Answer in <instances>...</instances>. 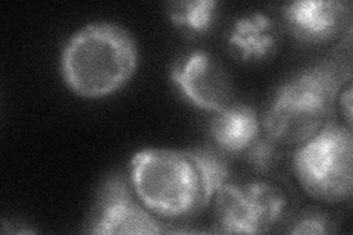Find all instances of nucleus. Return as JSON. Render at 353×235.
I'll use <instances>...</instances> for the list:
<instances>
[{
	"label": "nucleus",
	"mask_w": 353,
	"mask_h": 235,
	"mask_svg": "<svg viewBox=\"0 0 353 235\" xmlns=\"http://www.w3.org/2000/svg\"><path fill=\"white\" fill-rule=\"evenodd\" d=\"M349 70L325 61L294 74L281 84L263 112L261 125L281 147H297L321 131L333 112Z\"/></svg>",
	"instance_id": "f257e3e1"
},
{
	"label": "nucleus",
	"mask_w": 353,
	"mask_h": 235,
	"mask_svg": "<svg viewBox=\"0 0 353 235\" xmlns=\"http://www.w3.org/2000/svg\"><path fill=\"white\" fill-rule=\"evenodd\" d=\"M137 68V44L124 27L94 22L66 41L61 71L77 96L101 99L125 85Z\"/></svg>",
	"instance_id": "f03ea898"
},
{
	"label": "nucleus",
	"mask_w": 353,
	"mask_h": 235,
	"mask_svg": "<svg viewBox=\"0 0 353 235\" xmlns=\"http://www.w3.org/2000/svg\"><path fill=\"white\" fill-rule=\"evenodd\" d=\"M136 196L154 215L181 219L208 206L201 174L189 152L145 149L131 159Z\"/></svg>",
	"instance_id": "7ed1b4c3"
},
{
	"label": "nucleus",
	"mask_w": 353,
	"mask_h": 235,
	"mask_svg": "<svg viewBox=\"0 0 353 235\" xmlns=\"http://www.w3.org/2000/svg\"><path fill=\"white\" fill-rule=\"evenodd\" d=\"M352 162L350 127L330 121L312 139L297 145L293 156V171L307 194L328 203H339L352 196Z\"/></svg>",
	"instance_id": "20e7f679"
},
{
	"label": "nucleus",
	"mask_w": 353,
	"mask_h": 235,
	"mask_svg": "<svg viewBox=\"0 0 353 235\" xmlns=\"http://www.w3.org/2000/svg\"><path fill=\"white\" fill-rule=\"evenodd\" d=\"M215 231L224 234H262L283 221L287 197L268 181L227 183L215 194Z\"/></svg>",
	"instance_id": "39448f33"
},
{
	"label": "nucleus",
	"mask_w": 353,
	"mask_h": 235,
	"mask_svg": "<svg viewBox=\"0 0 353 235\" xmlns=\"http://www.w3.org/2000/svg\"><path fill=\"white\" fill-rule=\"evenodd\" d=\"M171 78L190 102L205 110L221 112L233 105V81L225 66L214 54L194 50L176 61Z\"/></svg>",
	"instance_id": "423d86ee"
},
{
	"label": "nucleus",
	"mask_w": 353,
	"mask_h": 235,
	"mask_svg": "<svg viewBox=\"0 0 353 235\" xmlns=\"http://www.w3.org/2000/svg\"><path fill=\"white\" fill-rule=\"evenodd\" d=\"M165 228L150 210L132 196L123 178H112L103 187L99 197L93 234H161Z\"/></svg>",
	"instance_id": "0eeeda50"
},
{
	"label": "nucleus",
	"mask_w": 353,
	"mask_h": 235,
	"mask_svg": "<svg viewBox=\"0 0 353 235\" xmlns=\"http://www.w3.org/2000/svg\"><path fill=\"white\" fill-rule=\"evenodd\" d=\"M346 2L337 0H301L283 8L287 28L297 40L323 43L334 39L347 17Z\"/></svg>",
	"instance_id": "6e6552de"
},
{
	"label": "nucleus",
	"mask_w": 353,
	"mask_h": 235,
	"mask_svg": "<svg viewBox=\"0 0 353 235\" xmlns=\"http://www.w3.org/2000/svg\"><path fill=\"white\" fill-rule=\"evenodd\" d=\"M280 27L274 18L262 12L243 15L228 31L230 53L241 62H259L279 49Z\"/></svg>",
	"instance_id": "1a4fd4ad"
},
{
	"label": "nucleus",
	"mask_w": 353,
	"mask_h": 235,
	"mask_svg": "<svg viewBox=\"0 0 353 235\" xmlns=\"http://www.w3.org/2000/svg\"><path fill=\"white\" fill-rule=\"evenodd\" d=\"M261 119L256 110L248 106L233 103L216 115L209 124V134L216 149L228 156L243 158L250 145L262 136Z\"/></svg>",
	"instance_id": "9d476101"
},
{
	"label": "nucleus",
	"mask_w": 353,
	"mask_h": 235,
	"mask_svg": "<svg viewBox=\"0 0 353 235\" xmlns=\"http://www.w3.org/2000/svg\"><path fill=\"white\" fill-rule=\"evenodd\" d=\"M215 0L172 2L167 5V14L175 28L185 37H199L211 30L216 17Z\"/></svg>",
	"instance_id": "9b49d317"
},
{
	"label": "nucleus",
	"mask_w": 353,
	"mask_h": 235,
	"mask_svg": "<svg viewBox=\"0 0 353 235\" xmlns=\"http://www.w3.org/2000/svg\"><path fill=\"white\" fill-rule=\"evenodd\" d=\"M189 153L201 174L205 197L209 205L219 192V188L228 183L230 170L224 153L211 149L190 150Z\"/></svg>",
	"instance_id": "f8f14e48"
},
{
	"label": "nucleus",
	"mask_w": 353,
	"mask_h": 235,
	"mask_svg": "<svg viewBox=\"0 0 353 235\" xmlns=\"http://www.w3.org/2000/svg\"><path fill=\"white\" fill-rule=\"evenodd\" d=\"M280 147L281 145L272 141L268 136H265V132H262V136L243 154V159L256 172H267L277 163L280 158Z\"/></svg>",
	"instance_id": "ddd939ff"
},
{
	"label": "nucleus",
	"mask_w": 353,
	"mask_h": 235,
	"mask_svg": "<svg viewBox=\"0 0 353 235\" xmlns=\"http://www.w3.org/2000/svg\"><path fill=\"white\" fill-rule=\"evenodd\" d=\"M292 234H328L333 232V222L324 215L315 212V214H305L299 219L293 222L289 229Z\"/></svg>",
	"instance_id": "4468645a"
},
{
	"label": "nucleus",
	"mask_w": 353,
	"mask_h": 235,
	"mask_svg": "<svg viewBox=\"0 0 353 235\" xmlns=\"http://www.w3.org/2000/svg\"><path fill=\"white\" fill-rule=\"evenodd\" d=\"M340 106H341V112H343V116L347 121V127H350L352 125V85L350 84H347L345 90L343 87H341Z\"/></svg>",
	"instance_id": "2eb2a0df"
}]
</instances>
